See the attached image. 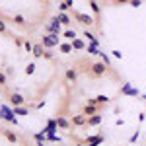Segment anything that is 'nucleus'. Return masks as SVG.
Returning <instances> with one entry per match:
<instances>
[{
    "label": "nucleus",
    "mask_w": 146,
    "mask_h": 146,
    "mask_svg": "<svg viewBox=\"0 0 146 146\" xmlns=\"http://www.w3.org/2000/svg\"><path fill=\"white\" fill-rule=\"evenodd\" d=\"M84 37H86V39H90L94 45H98V39H96V35L92 33V31H88V29H86V31H84Z\"/></svg>",
    "instance_id": "nucleus-21"
},
{
    "label": "nucleus",
    "mask_w": 146,
    "mask_h": 146,
    "mask_svg": "<svg viewBox=\"0 0 146 146\" xmlns=\"http://www.w3.org/2000/svg\"><path fill=\"white\" fill-rule=\"evenodd\" d=\"M12 22L16 23V25H23L25 23V18H23L22 14H16V16H12Z\"/></svg>",
    "instance_id": "nucleus-17"
},
{
    "label": "nucleus",
    "mask_w": 146,
    "mask_h": 146,
    "mask_svg": "<svg viewBox=\"0 0 146 146\" xmlns=\"http://www.w3.org/2000/svg\"><path fill=\"white\" fill-rule=\"evenodd\" d=\"M0 117H2L4 121L12 123V125H16V123H18V117H16L14 109H10L8 105H2V107H0Z\"/></svg>",
    "instance_id": "nucleus-2"
},
{
    "label": "nucleus",
    "mask_w": 146,
    "mask_h": 146,
    "mask_svg": "<svg viewBox=\"0 0 146 146\" xmlns=\"http://www.w3.org/2000/svg\"><path fill=\"white\" fill-rule=\"evenodd\" d=\"M33 72H35V62H29V64L25 66V74H27V76H31Z\"/></svg>",
    "instance_id": "nucleus-25"
},
{
    "label": "nucleus",
    "mask_w": 146,
    "mask_h": 146,
    "mask_svg": "<svg viewBox=\"0 0 146 146\" xmlns=\"http://www.w3.org/2000/svg\"><path fill=\"white\" fill-rule=\"evenodd\" d=\"M0 121H2V117H0Z\"/></svg>",
    "instance_id": "nucleus-37"
},
{
    "label": "nucleus",
    "mask_w": 146,
    "mask_h": 146,
    "mask_svg": "<svg viewBox=\"0 0 146 146\" xmlns=\"http://www.w3.org/2000/svg\"><path fill=\"white\" fill-rule=\"evenodd\" d=\"M123 94H133V96H138V92L133 90V88H131L129 84H125V86H123Z\"/></svg>",
    "instance_id": "nucleus-24"
},
{
    "label": "nucleus",
    "mask_w": 146,
    "mask_h": 146,
    "mask_svg": "<svg viewBox=\"0 0 146 146\" xmlns=\"http://www.w3.org/2000/svg\"><path fill=\"white\" fill-rule=\"evenodd\" d=\"M23 49H25V51H27V53H31V51H33V43H31V41H27V39H25V41H23Z\"/></svg>",
    "instance_id": "nucleus-27"
},
{
    "label": "nucleus",
    "mask_w": 146,
    "mask_h": 146,
    "mask_svg": "<svg viewBox=\"0 0 146 146\" xmlns=\"http://www.w3.org/2000/svg\"><path fill=\"white\" fill-rule=\"evenodd\" d=\"M100 111V105H96V103H86V107H84V115L86 117H92V115H96V113Z\"/></svg>",
    "instance_id": "nucleus-7"
},
{
    "label": "nucleus",
    "mask_w": 146,
    "mask_h": 146,
    "mask_svg": "<svg viewBox=\"0 0 146 146\" xmlns=\"http://www.w3.org/2000/svg\"><path fill=\"white\" fill-rule=\"evenodd\" d=\"M53 53H51V51H45V53H43V58H47V60H51V58H53Z\"/></svg>",
    "instance_id": "nucleus-32"
},
{
    "label": "nucleus",
    "mask_w": 146,
    "mask_h": 146,
    "mask_svg": "<svg viewBox=\"0 0 146 146\" xmlns=\"http://www.w3.org/2000/svg\"><path fill=\"white\" fill-rule=\"evenodd\" d=\"M90 2H96V0H90Z\"/></svg>",
    "instance_id": "nucleus-35"
},
{
    "label": "nucleus",
    "mask_w": 146,
    "mask_h": 146,
    "mask_svg": "<svg viewBox=\"0 0 146 146\" xmlns=\"http://www.w3.org/2000/svg\"><path fill=\"white\" fill-rule=\"evenodd\" d=\"M62 37H66L68 41H74L76 39V31L74 29H66V31H62Z\"/></svg>",
    "instance_id": "nucleus-18"
},
{
    "label": "nucleus",
    "mask_w": 146,
    "mask_h": 146,
    "mask_svg": "<svg viewBox=\"0 0 146 146\" xmlns=\"http://www.w3.org/2000/svg\"><path fill=\"white\" fill-rule=\"evenodd\" d=\"M86 49H88V53H90V55H100V49H98V45H94V43L88 45Z\"/></svg>",
    "instance_id": "nucleus-23"
},
{
    "label": "nucleus",
    "mask_w": 146,
    "mask_h": 146,
    "mask_svg": "<svg viewBox=\"0 0 146 146\" xmlns=\"http://www.w3.org/2000/svg\"><path fill=\"white\" fill-rule=\"evenodd\" d=\"M64 2H66L68 6H70V8H72V0H64Z\"/></svg>",
    "instance_id": "nucleus-34"
},
{
    "label": "nucleus",
    "mask_w": 146,
    "mask_h": 146,
    "mask_svg": "<svg viewBox=\"0 0 146 146\" xmlns=\"http://www.w3.org/2000/svg\"><path fill=\"white\" fill-rule=\"evenodd\" d=\"M129 4H131V6H133V8H138V6H140V4H142V0H131V2H129Z\"/></svg>",
    "instance_id": "nucleus-30"
},
{
    "label": "nucleus",
    "mask_w": 146,
    "mask_h": 146,
    "mask_svg": "<svg viewBox=\"0 0 146 146\" xmlns=\"http://www.w3.org/2000/svg\"><path fill=\"white\" fill-rule=\"evenodd\" d=\"M115 4H127V2H131V0H113Z\"/></svg>",
    "instance_id": "nucleus-33"
},
{
    "label": "nucleus",
    "mask_w": 146,
    "mask_h": 146,
    "mask_svg": "<svg viewBox=\"0 0 146 146\" xmlns=\"http://www.w3.org/2000/svg\"><path fill=\"white\" fill-rule=\"evenodd\" d=\"M105 70H107V68H105V62H94L90 66V74L94 78H100V76L105 74Z\"/></svg>",
    "instance_id": "nucleus-4"
},
{
    "label": "nucleus",
    "mask_w": 146,
    "mask_h": 146,
    "mask_svg": "<svg viewBox=\"0 0 146 146\" xmlns=\"http://www.w3.org/2000/svg\"><path fill=\"white\" fill-rule=\"evenodd\" d=\"M100 123H101V115H100V113H96V115L88 117V123H86V125H90V127H98Z\"/></svg>",
    "instance_id": "nucleus-14"
},
{
    "label": "nucleus",
    "mask_w": 146,
    "mask_h": 146,
    "mask_svg": "<svg viewBox=\"0 0 146 146\" xmlns=\"http://www.w3.org/2000/svg\"><path fill=\"white\" fill-rule=\"evenodd\" d=\"M6 82H8V74L0 70V86H6Z\"/></svg>",
    "instance_id": "nucleus-26"
},
{
    "label": "nucleus",
    "mask_w": 146,
    "mask_h": 146,
    "mask_svg": "<svg viewBox=\"0 0 146 146\" xmlns=\"http://www.w3.org/2000/svg\"><path fill=\"white\" fill-rule=\"evenodd\" d=\"M90 8H92V12H94L96 16H100V14H101V6L98 4V0H96V2H90Z\"/></svg>",
    "instance_id": "nucleus-20"
},
{
    "label": "nucleus",
    "mask_w": 146,
    "mask_h": 146,
    "mask_svg": "<svg viewBox=\"0 0 146 146\" xmlns=\"http://www.w3.org/2000/svg\"><path fill=\"white\" fill-rule=\"evenodd\" d=\"M41 45L45 47V49H53V47L60 45V39H58V35L56 33H49V35H43V39H41Z\"/></svg>",
    "instance_id": "nucleus-1"
},
{
    "label": "nucleus",
    "mask_w": 146,
    "mask_h": 146,
    "mask_svg": "<svg viewBox=\"0 0 146 146\" xmlns=\"http://www.w3.org/2000/svg\"><path fill=\"white\" fill-rule=\"evenodd\" d=\"M60 25H62V23L58 22V18H53V20H51V22L47 23L45 25V29L47 31H49V33H56V35H62V29H60Z\"/></svg>",
    "instance_id": "nucleus-3"
},
{
    "label": "nucleus",
    "mask_w": 146,
    "mask_h": 146,
    "mask_svg": "<svg viewBox=\"0 0 146 146\" xmlns=\"http://www.w3.org/2000/svg\"><path fill=\"white\" fill-rule=\"evenodd\" d=\"M74 18L78 20L82 25H94V18L90 14H82V12H74Z\"/></svg>",
    "instance_id": "nucleus-6"
},
{
    "label": "nucleus",
    "mask_w": 146,
    "mask_h": 146,
    "mask_svg": "<svg viewBox=\"0 0 146 146\" xmlns=\"http://www.w3.org/2000/svg\"><path fill=\"white\" fill-rule=\"evenodd\" d=\"M56 18H58V22L62 23V25H70V23H72V20H70V16H68L66 12H58Z\"/></svg>",
    "instance_id": "nucleus-12"
},
{
    "label": "nucleus",
    "mask_w": 146,
    "mask_h": 146,
    "mask_svg": "<svg viewBox=\"0 0 146 146\" xmlns=\"http://www.w3.org/2000/svg\"><path fill=\"white\" fill-rule=\"evenodd\" d=\"M58 51H60V53H64V55L72 53V43H60V45H58Z\"/></svg>",
    "instance_id": "nucleus-16"
},
{
    "label": "nucleus",
    "mask_w": 146,
    "mask_h": 146,
    "mask_svg": "<svg viewBox=\"0 0 146 146\" xmlns=\"http://www.w3.org/2000/svg\"><path fill=\"white\" fill-rule=\"evenodd\" d=\"M6 29H8V27H6V22L0 20V33H6Z\"/></svg>",
    "instance_id": "nucleus-29"
},
{
    "label": "nucleus",
    "mask_w": 146,
    "mask_h": 146,
    "mask_svg": "<svg viewBox=\"0 0 146 146\" xmlns=\"http://www.w3.org/2000/svg\"><path fill=\"white\" fill-rule=\"evenodd\" d=\"M70 43H72V49H76V51H82V49H86V43H84L82 39H78V37H76L74 41H70Z\"/></svg>",
    "instance_id": "nucleus-15"
},
{
    "label": "nucleus",
    "mask_w": 146,
    "mask_h": 146,
    "mask_svg": "<svg viewBox=\"0 0 146 146\" xmlns=\"http://www.w3.org/2000/svg\"><path fill=\"white\" fill-rule=\"evenodd\" d=\"M70 123L74 125V127H82V125H86V123H88V117H86L84 113H82V115H74Z\"/></svg>",
    "instance_id": "nucleus-10"
},
{
    "label": "nucleus",
    "mask_w": 146,
    "mask_h": 146,
    "mask_svg": "<svg viewBox=\"0 0 146 146\" xmlns=\"http://www.w3.org/2000/svg\"><path fill=\"white\" fill-rule=\"evenodd\" d=\"M43 2H49V0H43Z\"/></svg>",
    "instance_id": "nucleus-36"
},
{
    "label": "nucleus",
    "mask_w": 146,
    "mask_h": 146,
    "mask_svg": "<svg viewBox=\"0 0 146 146\" xmlns=\"http://www.w3.org/2000/svg\"><path fill=\"white\" fill-rule=\"evenodd\" d=\"M43 53H45V47L41 45V43L33 45V51H31V55H33L35 58H41V56H43Z\"/></svg>",
    "instance_id": "nucleus-13"
},
{
    "label": "nucleus",
    "mask_w": 146,
    "mask_h": 146,
    "mask_svg": "<svg viewBox=\"0 0 146 146\" xmlns=\"http://www.w3.org/2000/svg\"><path fill=\"white\" fill-rule=\"evenodd\" d=\"M96 103H98V105H105V103H109V98H107V96H98V98H96Z\"/></svg>",
    "instance_id": "nucleus-22"
},
{
    "label": "nucleus",
    "mask_w": 146,
    "mask_h": 146,
    "mask_svg": "<svg viewBox=\"0 0 146 146\" xmlns=\"http://www.w3.org/2000/svg\"><path fill=\"white\" fill-rule=\"evenodd\" d=\"M0 107H2V105H0Z\"/></svg>",
    "instance_id": "nucleus-38"
},
{
    "label": "nucleus",
    "mask_w": 146,
    "mask_h": 146,
    "mask_svg": "<svg viewBox=\"0 0 146 146\" xmlns=\"http://www.w3.org/2000/svg\"><path fill=\"white\" fill-rule=\"evenodd\" d=\"M2 136H4L8 142H12V144L18 142V135H16L14 131H10V129H4V131H2Z\"/></svg>",
    "instance_id": "nucleus-11"
},
{
    "label": "nucleus",
    "mask_w": 146,
    "mask_h": 146,
    "mask_svg": "<svg viewBox=\"0 0 146 146\" xmlns=\"http://www.w3.org/2000/svg\"><path fill=\"white\" fill-rule=\"evenodd\" d=\"M12 109H14V113H16V115H20V117H25V115L29 113L25 107H23V105H20V107H12Z\"/></svg>",
    "instance_id": "nucleus-19"
},
{
    "label": "nucleus",
    "mask_w": 146,
    "mask_h": 146,
    "mask_svg": "<svg viewBox=\"0 0 146 146\" xmlns=\"http://www.w3.org/2000/svg\"><path fill=\"white\" fill-rule=\"evenodd\" d=\"M47 136L43 135V133H37V135H35V140H37V142H41V140H45Z\"/></svg>",
    "instance_id": "nucleus-31"
},
{
    "label": "nucleus",
    "mask_w": 146,
    "mask_h": 146,
    "mask_svg": "<svg viewBox=\"0 0 146 146\" xmlns=\"http://www.w3.org/2000/svg\"><path fill=\"white\" fill-rule=\"evenodd\" d=\"M58 10H60V12H66V10H70V6H68L66 2H62V4H58Z\"/></svg>",
    "instance_id": "nucleus-28"
},
{
    "label": "nucleus",
    "mask_w": 146,
    "mask_h": 146,
    "mask_svg": "<svg viewBox=\"0 0 146 146\" xmlns=\"http://www.w3.org/2000/svg\"><path fill=\"white\" fill-rule=\"evenodd\" d=\"M55 121H56V127H58L60 131H68V129H70V125H72L66 117H56Z\"/></svg>",
    "instance_id": "nucleus-8"
},
{
    "label": "nucleus",
    "mask_w": 146,
    "mask_h": 146,
    "mask_svg": "<svg viewBox=\"0 0 146 146\" xmlns=\"http://www.w3.org/2000/svg\"><path fill=\"white\" fill-rule=\"evenodd\" d=\"M8 100H10V105L12 107H20L25 103V98H23L22 94H18V92H12L10 96H8Z\"/></svg>",
    "instance_id": "nucleus-5"
},
{
    "label": "nucleus",
    "mask_w": 146,
    "mask_h": 146,
    "mask_svg": "<svg viewBox=\"0 0 146 146\" xmlns=\"http://www.w3.org/2000/svg\"><path fill=\"white\" fill-rule=\"evenodd\" d=\"M64 78H66L68 82H76V80H78V70H76V68H66V70H64Z\"/></svg>",
    "instance_id": "nucleus-9"
}]
</instances>
